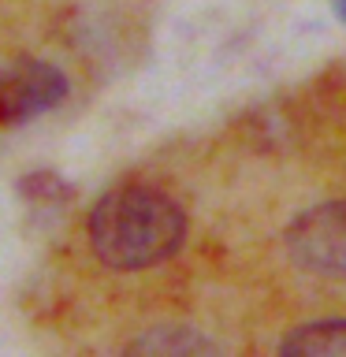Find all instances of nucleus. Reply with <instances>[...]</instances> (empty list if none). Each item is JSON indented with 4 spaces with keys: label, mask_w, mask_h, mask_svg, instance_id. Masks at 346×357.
I'll return each instance as SVG.
<instances>
[{
    "label": "nucleus",
    "mask_w": 346,
    "mask_h": 357,
    "mask_svg": "<svg viewBox=\"0 0 346 357\" xmlns=\"http://www.w3.org/2000/svg\"><path fill=\"white\" fill-rule=\"evenodd\" d=\"M22 194H27V197H71V190L60 183V175L38 172V175L22 178Z\"/></svg>",
    "instance_id": "423d86ee"
},
{
    "label": "nucleus",
    "mask_w": 346,
    "mask_h": 357,
    "mask_svg": "<svg viewBox=\"0 0 346 357\" xmlns=\"http://www.w3.org/2000/svg\"><path fill=\"white\" fill-rule=\"evenodd\" d=\"M287 253L306 275L346 283V201L301 212L287 227Z\"/></svg>",
    "instance_id": "f03ea898"
},
{
    "label": "nucleus",
    "mask_w": 346,
    "mask_h": 357,
    "mask_svg": "<svg viewBox=\"0 0 346 357\" xmlns=\"http://www.w3.org/2000/svg\"><path fill=\"white\" fill-rule=\"evenodd\" d=\"M89 245L112 272H145L179 253L186 238L183 205L156 186H116L89 208Z\"/></svg>",
    "instance_id": "f257e3e1"
},
{
    "label": "nucleus",
    "mask_w": 346,
    "mask_h": 357,
    "mask_svg": "<svg viewBox=\"0 0 346 357\" xmlns=\"http://www.w3.org/2000/svg\"><path fill=\"white\" fill-rule=\"evenodd\" d=\"M130 350L134 354H212L216 346L190 328H156L142 335L138 342H130Z\"/></svg>",
    "instance_id": "39448f33"
},
{
    "label": "nucleus",
    "mask_w": 346,
    "mask_h": 357,
    "mask_svg": "<svg viewBox=\"0 0 346 357\" xmlns=\"http://www.w3.org/2000/svg\"><path fill=\"white\" fill-rule=\"evenodd\" d=\"M335 11H339V19L346 22V0H335Z\"/></svg>",
    "instance_id": "0eeeda50"
},
{
    "label": "nucleus",
    "mask_w": 346,
    "mask_h": 357,
    "mask_svg": "<svg viewBox=\"0 0 346 357\" xmlns=\"http://www.w3.org/2000/svg\"><path fill=\"white\" fill-rule=\"evenodd\" d=\"M279 354L301 357H346V317H328L301 324L279 342Z\"/></svg>",
    "instance_id": "20e7f679"
},
{
    "label": "nucleus",
    "mask_w": 346,
    "mask_h": 357,
    "mask_svg": "<svg viewBox=\"0 0 346 357\" xmlns=\"http://www.w3.org/2000/svg\"><path fill=\"white\" fill-rule=\"evenodd\" d=\"M67 97V75L45 60H15L0 67V123L38 119Z\"/></svg>",
    "instance_id": "7ed1b4c3"
}]
</instances>
